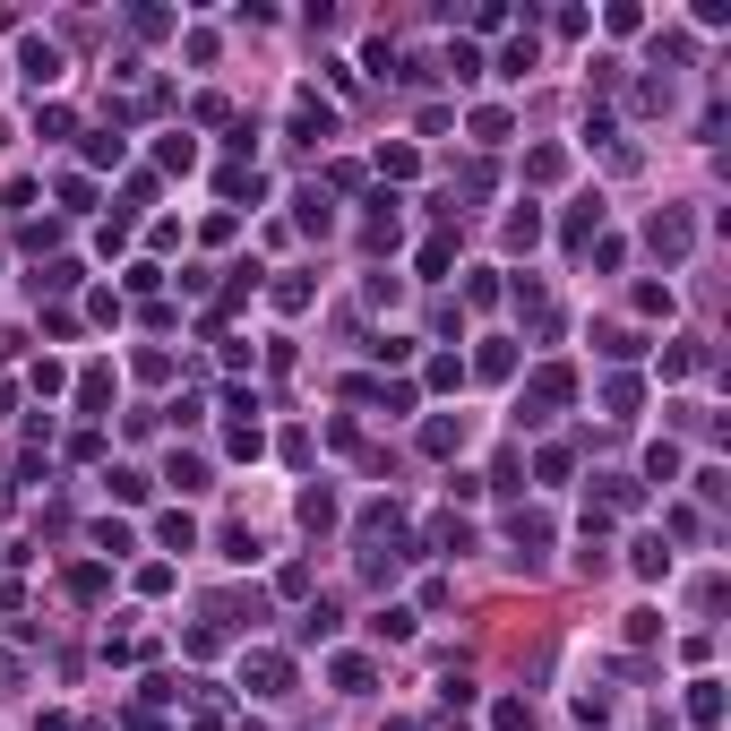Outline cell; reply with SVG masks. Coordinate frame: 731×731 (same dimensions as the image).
I'll list each match as a JSON object with an SVG mask.
<instances>
[{"label": "cell", "instance_id": "cell-1", "mask_svg": "<svg viewBox=\"0 0 731 731\" xmlns=\"http://www.w3.org/2000/svg\"><path fill=\"white\" fill-rule=\"evenodd\" d=\"M688 714H697V731H714V723H723V688L697 680V688H688Z\"/></svg>", "mask_w": 731, "mask_h": 731}, {"label": "cell", "instance_id": "cell-2", "mask_svg": "<svg viewBox=\"0 0 731 731\" xmlns=\"http://www.w3.org/2000/svg\"><path fill=\"white\" fill-rule=\"evenodd\" d=\"M26 78L52 86V78H61V52H52V43H26Z\"/></svg>", "mask_w": 731, "mask_h": 731}, {"label": "cell", "instance_id": "cell-3", "mask_svg": "<svg viewBox=\"0 0 731 731\" xmlns=\"http://www.w3.org/2000/svg\"><path fill=\"white\" fill-rule=\"evenodd\" d=\"M327 516H336V491H301V525H310V534H319Z\"/></svg>", "mask_w": 731, "mask_h": 731}, {"label": "cell", "instance_id": "cell-4", "mask_svg": "<svg viewBox=\"0 0 731 731\" xmlns=\"http://www.w3.org/2000/svg\"><path fill=\"white\" fill-rule=\"evenodd\" d=\"M654 241H663V258H680V250H688V215H663V224H654Z\"/></svg>", "mask_w": 731, "mask_h": 731}, {"label": "cell", "instance_id": "cell-5", "mask_svg": "<svg viewBox=\"0 0 731 731\" xmlns=\"http://www.w3.org/2000/svg\"><path fill=\"white\" fill-rule=\"evenodd\" d=\"M456 439H465V422H430V430H422V448H430V456H448Z\"/></svg>", "mask_w": 731, "mask_h": 731}, {"label": "cell", "instance_id": "cell-6", "mask_svg": "<svg viewBox=\"0 0 731 731\" xmlns=\"http://www.w3.org/2000/svg\"><path fill=\"white\" fill-rule=\"evenodd\" d=\"M491 723H499V731H534V714H525V697H499Z\"/></svg>", "mask_w": 731, "mask_h": 731}]
</instances>
